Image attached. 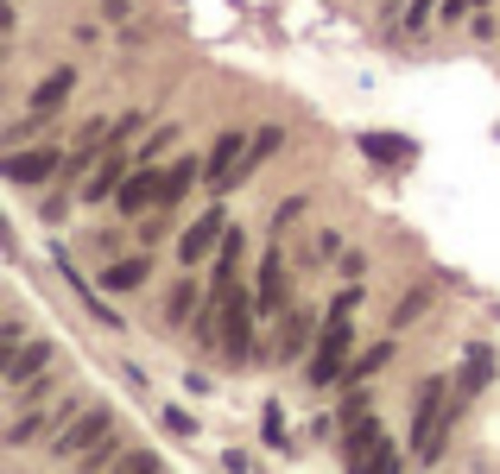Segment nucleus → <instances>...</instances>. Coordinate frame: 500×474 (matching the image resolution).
I'll use <instances>...</instances> for the list:
<instances>
[{"label":"nucleus","mask_w":500,"mask_h":474,"mask_svg":"<svg viewBox=\"0 0 500 474\" xmlns=\"http://www.w3.org/2000/svg\"><path fill=\"white\" fill-rule=\"evenodd\" d=\"M108 474H158V456H152V449H127Z\"/></svg>","instance_id":"nucleus-17"},{"label":"nucleus","mask_w":500,"mask_h":474,"mask_svg":"<svg viewBox=\"0 0 500 474\" xmlns=\"http://www.w3.org/2000/svg\"><path fill=\"white\" fill-rule=\"evenodd\" d=\"M70 158L57 152V146H19V152H6V184H51L57 171H64Z\"/></svg>","instance_id":"nucleus-8"},{"label":"nucleus","mask_w":500,"mask_h":474,"mask_svg":"<svg viewBox=\"0 0 500 474\" xmlns=\"http://www.w3.org/2000/svg\"><path fill=\"white\" fill-rule=\"evenodd\" d=\"M349 474H399V443L386 437L380 449H368L362 462H349Z\"/></svg>","instance_id":"nucleus-14"},{"label":"nucleus","mask_w":500,"mask_h":474,"mask_svg":"<svg viewBox=\"0 0 500 474\" xmlns=\"http://www.w3.org/2000/svg\"><path fill=\"white\" fill-rule=\"evenodd\" d=\"M171 146H178V126H158V133L139 146V165H165V152H171Z\"/></svg>","instance_id":"nucleus-16"},{"label":"nucleus","mask_w":500,"mask_h":474,"mask_svg":"<svg viewBox=\"0 0 500 474\" xmlns=\"http://www.w3.org/2000/svg\"><path fill=\"white\" fill-rule=\"evenodd\" d=\"M386 360H393V342H374V348H368V355L355 360V367H349V379H362V386H368V379H374L380 367H386Z\"/></svg>","instance_id":"nucleus-15"},{"label":"nucleus","mask_w":500,"mask_h":474,"mask_svg":"<svg viewBox=\"0 0 500 474\" xmlns=\"http://www.w3.org/2000/svg\"><path fill=\"white\" fill-rule=\"evenodd\" d=\"M355 310H362V291H336V304H330V317H323V336H317V348H311V386H336V379H349V367H355Z\"/></svg>","instance_id":"nucleus-1"},{"label":"nucleus","mask_w":500,"mask_h":474,"mask_svg":"<svg viewBox=\"0 0 500 474\" xmlns=\"http://www.w3.org/2000/svg\"><path fill=\"white\" fill-rule=\"evenodd\" d=\"M317 336H323V323H317V310H304V304H291V310L279 317V342H272V360H298L304 348H317Z\"/></svg>","instance_id":"nucleus-9"},{"label":"nucleus","mask_w":500,"mask_h":474,"mask_svg":"<svg viewBox=\"0 0 500 474\" xmlns=\"http://www.w3.org/2000/svg\"><path fill=\"white\" fill-rule=\"evenodd\" d=\"M115 437V411L108 405H89V411H77L57 437H51V456H89V449H102Z\"/></svg>","instance_id":"nucleus-4"},{"label":"nucleus","mask_w":500,"mask_h":474,"mask_svg":"<svg viewBox=\"0 0 500 474\" xmlns=\"http://www.w3.org/2000/svg\"><path fill=\"white\" fill-rule=\"evenodd\" d=\"M152 278V259L146 253H127V259H108L102 266V291H139Z\"/></svg>","instance_id":"nucleus-12"},{"label":"nucleus","mask_w":500,"mask_h":474,"mask_svg":"<svg viewBox=\"0 0 500 474\" xmlns=\"http://www.w3.org/2000/svg\"><path fill=\"white\" fill-rule=\"evenodd\" d=\"M203 298H209V291H197V278H178V285H171V298H165V317H171L178 329H190V323H197V310H203Z\"/></svg>","instance_id":"nucleus-13"},{"label":"nucleus","mask_w":500,"mask_h":474,"mask_svg":"<svg viewBox=\"0 0 500 474\" xmlns=\"http://www.w3.org/2000/svg\"><path fill=\"white\" fill-rule=\"evenodd\" d=\"M253 304H260V317H285L291 310V278H285V253L279 247H266L260 266H253Z\"/></svg>","instance_id":"nucleus-6"},{"label":"nucleus","mask_w":500,"mask_h":474,"mask_svg":"<svg viewBox=\"0 0 500 474\" xmlns=\"http://www.w3.org/2000/svg\"><path fill=\"white\" fill-rule=\"evenodd\" d=\"M70 89H77V70H70V64H57V70H45V76L32 83L26 108H32V115H57V108L70 102Z\"/></svg>","instance_id":"nucleus-10"},{"label":"nucleus","mask_w":500,"mask_h":474,"mask_svg":"<svg viewBox=\"0 0 500 474\" xmlns=\"http://www.w3.org/2000/svg\"><path fill=\"white\" fill-rule=\"evenodd\" d=\"M115 209H121V216H152V209H171V171H165V165H139V171H127Z\"/></svg>","instance_id":"nucleus-3"},{"label":"nucleus","mask_w":500,"mask_h":474,"mask_svg":"<svg viewBox=\"0 0 500 474\" xmlns=\"http://www.w3.org/2000/svg\"><path fill=\"white\" fill-rule=\"evenodd\" d=\"M222 240H229V216L209 203V209H203V216L178 235V259H184V266H203L209 253H222Z\"/></svg>","instance_id":"nucleus-7"},{"label":"nucleus","mask_w":500,"mask_h":474,"mask_svg":"<svg viewBox=\"0 0 500 474\" xmlns=\"http://www.w3.org/2000/svg\"><path fill=\"white\" fill-rule=\"evenodd\" d=\"M456 405H463V392H456L450 379H424L418 411H412V456H418V462H437V456H444V437H450V424H456Z\"/></svg>","instance_id":"nucleus-2"},{"label":"nucleus","mask_w":500,"mask_h":474,"mask_svg":"<svg viewBox=\"0 0 500 474\" xmlns=\"http://www.w3.org/2000/svg\"><path fill=\"white\" fill-rule=\"evenodd\" d=\"M121 184H127V152L115 146L89 177H83V203H102V197H121Z\"/></svg>","instance_id":"nucleus-11"},{"label":"nucleus","mask_w":500,"mask_h":474,"mask_svg":"<svg viewBox=\"0 0 500 474\" xmlns=\"http://www.w3.org/2000/svg\"><path fill=\"white\" fill-rule=\"evenodd\" d=\"M45 367H51V342H32V336H26V323L13 317V323H6V392H19V386L45 379Z\"/></svg>","instance_id":"nucleus-5"}]
</instances>
